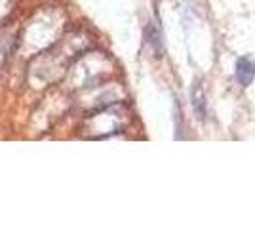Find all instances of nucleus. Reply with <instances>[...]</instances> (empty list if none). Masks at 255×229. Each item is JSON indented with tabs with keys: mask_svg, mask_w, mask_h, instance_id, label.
<instances>
[{
	"mask_svg": "<svg viewBox=\"0 0 255 229\" xmlns=\"http://www.w3.org/2000/svg\"><path fill=\"white\" fill-rule=\"evenodd\" d=\"M192 105H194V109L198 111V117L204 119L206 111H204V92L200 84H194V88H192Z\"/></svg>",
	"mask_w": 255,
	"mask_h": 229,
	"instance_id": "2",
	"label": "nucleus"
},
{
	"mask_svg": "<svg viewBox=\"0 0 255 229\" xmlns=\"http://www.w3.org/2000/svg\"><path fill=\"white\" fill-rule=\"evenodd\" d=\"M234 76H236V80H238L242 86H250L255 78V59L248 57V55L240 57V59L236 61Z\"/></svg>",
	"mask_w": 255,
	"mask_h": 229,
	"instance_id": "1",
	"label": "nucleus"
},
{
	"mask_svg": "<svg viewBox=\"0 0 255 229\" xmlns=\"http://www.w3.org/2000/svg\"><path fill=\"white\" fill-rule=\"evenodd\" d=\"M147 36H149V42L152 44V48H154L156 55H162V40H160V31H158V29L150 25L149 31H147Z\"/></svg>",
	"mask_w": 255,
	"mask_h": 229,
	"instance_id": "3",
	"label": "nucleus"
}]
</instances>
